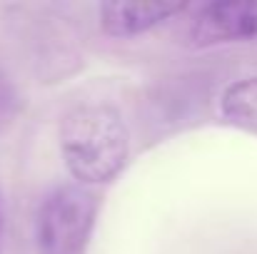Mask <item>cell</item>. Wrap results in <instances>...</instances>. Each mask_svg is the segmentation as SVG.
Here are the masks:
<instances>
[{"label": "cell", "instance_id": "obj_1", "mask_svg": "<svg viewBox=\"0 0 257 254\" xmlns=\"http://www.w3.org/2000/svg\"><path fill=\"white\" fill-rule=\"evenodd\" d=\"M60 152L78 184L112 182L130 157V132L120 110L105 102H87L65 112Z\"/></svg>", "mask_w": 257, "mask_h": 254}, {"label": "cell", "instance_id": "obj_2", "mask_svg": "<svg viewBox=\"0 0 257 254\" xmlns=\"http://www.w3.org/2000/svg\"><path fill=\"white\" fill-rule=\"evenodd\" d=\"M100 199L78 182L55 184L48 189L33 217L38 254H83L90 242Z\"/></svg>", "mask_w": 257, "mask_h": 254}, {"label": "cell", "instance_id": "obj_3", "mask_svg": "<svg viewBox=\"0 0 257 254\" xmlns=\"http://www.w3.org/2000/svg\"><path fill=\"white\" fill-rule=\"evenodd\" d=\"M232 43H257L255 0L207 3L192 15L185 30V45L195 50L232 45Z\"/></svg>", "mask_w": 257, "mask_h": 254}, {"label": "cell", "instance_id": "obj_4", "mask_svg": "<svg viewBox=\"0 0 257 254\" xmlns=\"http://www.w3.org/2000/svg\"><path fill=\"white\" fill-rule=\"evenodd\" d=\"M185 3H102L100 28L110 38H138L182 13Z\"/></svg>", "mask_w": 257, "mask_h": 254}, {"label": "cell", "instance_id": "obj_5", "mask_svg": "<svg viewBox=\"0 0 257 254\" xmlns=\"http://www.w3.org/2000/svg\"><path fill=\"white\" fill-rule=\"evenodd\" d=\"M220 110L232 127L257 135V75L227 85L220 97Z\"/></svg>", "mask_w": 257, "mask_h": 254}, {"label": "cell", "instance_id": "obj_6", "mask_svg": "<svg viewBox=\"0 0 257 254\" xmlns=\"http://www.w3.org/2000/svg\"><path fill=\"white\" fill-rule=\"evenodd\" d=\"M23 97L18 92V85L10 78V73L0 65V132L13 125V120L20 115Z\"/></svg>", "mask_w": 257, "mask_h": 254}, {"label": "cell", "instance_id": "obj_7", "mask_svg": "<svg viewBox=\"0 0 257 254\" xmlns=\"http://www.w3.org/2000/svg\"><path fill=\"white\" fill-rule=\"evenodd\" d=\"M3 234H5V222H3V212H0V254H3Z\"/></svg>", "mask_w": 257, "mask_h": 254}]
</instances>
